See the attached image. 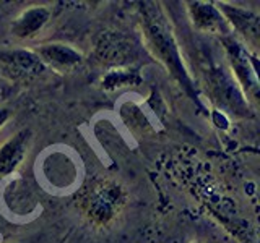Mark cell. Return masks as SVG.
<instances>
[{
    "mask_svg": "<svg viewBox=\"0 0 260 243\" xmlns=\"http://www.w3.org/2000/svg\"><path fill=\"white\" fill-rule=\"evenodd\" d=\"M124 205L125 191L120 185L109 180L93 183L80 199L81 211L94 225H108L117 217Z\"/></svg>",
    "mask_w": 260,
    "mask_h": 243,
    "instance_id": "1",
    "label": "cell"
},
{
    "mask_svg": "<svg viewBox=\"0 0 260 243\" xmlns=\"http://www.w3.org/2000/svg\"><path fill=\"white\" fill-rule=\"evenodd\" d=\"M145 28H146V37H148L150 47L154 51L159 59L166 63V67L173 71V75H176L181 81L187 83L185 70L182 67L181 60H179L177 47L174 44V39L171 36V31L168 29L165 18L154 12H148L145 20Z\"/></svg>",
    "mask_w": 260,
    "mask_h": 243,
    "instance_id": "2",
    "label": "cell"
},
{
    "mask_svg": "<svg viewBox=\"0 0 260 243\" xmlns=\"http://www.w3.org/2000/svg\"><path fill=\"white\" fill-rule=\"evenodd\" d=\"M28 132L18 133L0 148V175H8L20 166L26 152Z\"/></svg>",
    "mask_w": 260,
    "mask_h": 243,
    "instance_id": "3",
    "label": "cell"
},
{
    "mask_svg": "<svg viewBox=\"0 0 260 243\" xmlns=\"http://www.w3.org/2000/svg\"><path fill=\"white\" fill-rule=\"evenodd\" d=\"M192 20L195 23V26L203 29V31H210V32H216L219 29H224V20L221 12H218L213 5L210 4H190L189 7Z\"/></svg>",
    "mask_w": 260,
    "mask_h": 243,
    "instance_id": "4",
    "label": "cell"
},
{
    "mask_svg": "<svg viewBox=\"0 0 260 243\" xmlns=\"http://www.w3.org/2000/svg\"><path fill=\"white\" fill-rule=\"evenodd\" d=\"M49 20V10L43 7H35L24 12L13 24V34L18 37H31L44 26Z\"/></svg>",
    "mask_w": 260,
    "mask_h": 243,
    "instance_id": "5",
    "label": "cell"
},
{
    "mask_svg": "<svg viewBox=\"0 0 260 243\" xmlns=\"http://www.w3.org/2000/svg\"><path fill=\"white\" fill-rule=\"evenodd\" d=\"M39 55L49 63L55 65V67L60 68H70L75 67L77 63H80L81 57L77 51H73L69 46H62V44H47L39 49Z\"/></svg>",
    "mask_w": 260,
    "mask_h": 243,
    "instance_id": "6",
    "label": "cell"
},
{
    "mask_svg": "<svg viewBox=\"0 0 260 243\" xmlns=\"http://www.w3.org/2000/svg\"><path fill=\"white\" fill-rule=\"evenodd\" d=\"M223 12L228 15V18L231 20V23L238 28L242 34L249 36L250 39H257L258 36V18L255 15H252L250 12L242 10V8H233L228 5H221Z\"/></svg>",
    "mask_w": 260,
    "mask_h": 243,
    "instance_id": "7",
    "label": "cell"
},
{
    "mask_svg": "<svg viewBox=\"0 0 260 243\" xmlns=\"http://www.w3.org/2000/svg\"><path fill=\"white\" fill-rule=\"evenodd\" d=\"M4 60L8 63L13 71L18 75H26V73H39L43 71V63L36 55L29 52H10L7 55H2Z\"/></svg>",
    "mask_w": 260,
    "mask_h": 243,
    "instance_id": "8",
    "label": "cell"
},
{
    "mask_svg": "<svg viewBox=\"0 0 260 243\" xmlns=\"http://www.w3.org/2000/svg\"><path fill=\"white\" fill-rule=\"evenodd\" d=\"M8 118V112L7 110H0V127L4 125V122Z\"/></svg>",
    "mask_w": 260,
    "mask_h": 243,
    "instance_id": "9",
    "label": "cell"
}]
</instances>
